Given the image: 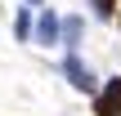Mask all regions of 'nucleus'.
I'll return each instance as SVG.
<instances>
[{
	"label": "nucleus",
	"instance_id": "f03ea898",
	"mask_svg": "<svg viewBox=\"0 0 121 116\" xmlns=\"http://www.w3.org/2000/svg\"><path fill=\"white\" fill-rule=\"evenodd\" d=\"M63 72H67V80H72V85H76L81 94H90V89H94V76H90V67H85V63H81L76 54H67V63H63Z\"/></svg>",
	"mask_w": 121,
	"mask_h": 116
},
{
	"label": "nucleus",
	"instance_id": "7ed1b4c3",
	"mask_svg": "<svg viewBox=\"0 0 121 116\" xmlns=\"http://www.w3.org/2000/svg\"><path fill=\"white\" fill-rule=\"evenodd\" d=\"M58 31H63V27H58V18L45 9V13H40V22H36V40H40V45H58Z\"/></svg>",
	"mask_w": 121,
	"mask_h": 116
},
{
	"label": "nucleus",
	"instance_id": "39448f33",
	"mask_svg": "<svg viewBox=\"0 0 121 116\" xmlns=\"http://www.w3.org/2000/svg\"><path fill=\"white\" fill-rule=\"evenodd\" d=\"M90 9H94L99 18H112V13H117V0H90Z\"/></svg>",
	"mask_w": 121,
	"mask_h": 116
},
{
	"label": "nucleus",
	"instance_id": "0eeeda50",
	"mask_svg": "<svg viewBox=\"0 0 121 116\" xmlns=\"http://www.w3.org/2000/svg\"><path fill=\"white\" fill-rule=\"evenodd\" d=\"M31 4H40V0H31Z\"/></svg>",
	"mask_w": 121,
	"mask_h": 116
},
{
	"label": "nucleus",
	"instance_id": "423d86ee",
	"mask_svg": "<svg viewBox=\"0 0 121 116\" xmlns=\"http://www.w3.org/2000/svg\"><path fill=\"white\" fill-rule=\"evenodd\" d=\"M13 31H18V36H27V31H31V18H27V13H18V22H13Z\"/></svg>",
	"mask_w": 121,
	"mask_h": 116
},
{
	"label": "nucleus",
	"instance_id": "20e7f679",
	"mask_svg": "<svg viewBox=\"0 0 121 116\" xmlns=\"http://www.w3.org/2000/svg\"><path fill=\"white\" fill-rule=\"evenodd\" d=\"M63 40H67V45L81 40V18H67V22H63Z\"/></svg>",
	"mask_w": 121,
	"mask_h": 116
},
{
	"label": "nucleus",
	"instance_id": "f257e3e1",
	"mask_svg": "<svg viewBox=\"0 0 121 116\" xmlns=\"http://www.w3.org/2000/svg\"><path fill=\"white\" fill-rule=\"evenodd\" d=\"M94 116H121V76L108 80V85L99 89V98H94Z\"/></svg>",
	"mask_w": 121,
	"mask_h": 116
}]
</instances>
